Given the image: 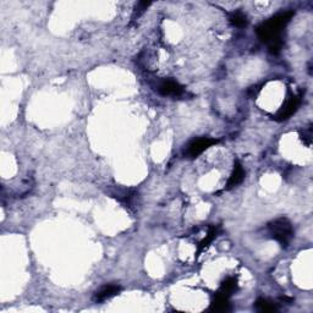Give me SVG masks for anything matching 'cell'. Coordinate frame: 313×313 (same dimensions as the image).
Returning a JSON list of instances; mask_svg holds the SVG:
<instances>
[{"instance_id":"6da1fadb","label":"cell","mask_w":313,"mask_h":313,"mask_svg":"<svg viewBox=\"0 0 313 313\" xmlns=\"http://www.w3.org/2000/svg\"><path fill=\"white\" fill-rule=\"evenodd\" d=\"M295 15L293 11H284V13L278 14L273 16L272 19L267 20L257 28V35L259 39L263 42L268 43L269 52L272 54H278L283 48V38H281V32L286 27L293 16Z\"/></svg>"},{"instance_id":"7a4b0ae2","label":"cell","mask_w":313,"mask_h":313,"mask_svg":"<svg viewBox=\"0 0 313 313\" xmlns=\"http://www.w3.org/2000/svg\"><path fill=\"white\" fill-rule=\"evenodd\" d=\"M271 236L283 247H286L293 237V229L290 221L286 218H278L271 221L268 225Z\"/></svg>"},{"instance_id":"3957f363","label":"cell","mask_w":313,"mask_h":313,"mask_svg":"<svg viewBox=\"0 0 313 313\" xmlns=\"http://www.w3.org/2000/svg\"><path fill=\"white\" fill-rule=\"evenodd\" d=\"M301 105V96H291L288 100L285 102V104L283 105L280 110L276 114L275 119L279 121H284L288 120L297 112L298 107Z\"/></svg>"},{"instance_id":"277c9868","label":"cell","mask_w":313,"mask_h":313,"mask_svg":"<svg viewBox=\"0 0 313 313\" xmlns=\"http://www.w3.org/2000/svg\"><path fill=\"white\" fill-rule=\"evenodd\" d=\"M216 142H218V139L212 138V137H201V138L195 139V141H192L190 143L189 149H187V154H189L190 158H196L199 154L203 153L206 149H208L209 147L215 144Z\"/></svg>"},{"instance_id":"5b68a950","label":"cell","mask_w":313,"mask_h":313,"mask_svg":"<svg viewBox=\"0 0 313 313\" xmlns=\"http://www.w3.org/2000/svg\"><path fill=\"white\" fill-rule=\"evenodd\" d=\"M158 92L162 96H173V97H179L184 92V88L179 82L174 80H164L158 87Z\"/></svg>"},{"instance_id":"8992f818","label":"cell","mask_w":313,"mask_h":313,"mask_svg":"<svg viewBox=\"0 0 313 313\" xmlns=\"http://www.w3.org/2000/svg\"><path fill=\"white\" fill-rule=\"evenodd\" d=\"M121 288L119 285H104L95 293L96 302H103V301L112 298L113 296L117 295L120 293Z\"/></svg>"},{"instance_id":"52a82bcc","label":"cell","mask_w":313,"mask_h":313,"mask_svg":"<svg viewBox=\"0 0 313 313\" xmlns=\"http://www.w3.org/2000/svg\"><path fill=\"white\" fill-rule=\"evenodd\" d=\"M245 179V170L244 168H242V165L240 164L239 162L235 163V165H234V170L233 173H231L230 177H229L228 180V184H226V189L230 190L233 189V187L237 186L239 184H241L242 180Z\"/></svg>"},{"instance_id":"ba28073f","label":"cell","mask_w":313,"mask_h":313,"mask_svg":"<svg viewBox=\"0 0 313 313\" xmlns=\"http://www.w3.org/2000/svg\"><path fill=\"white\" fill-rule=\"evenodd\" d=\"M230 310L231 307L230 303H229V297L215 293L211 303V307H209V311H212V312H228Z\"/></svg>"},{"instance_id":"9c48e42d","label":"cell","mask_w":313,"mask_h":313,"mask_svg":"<svg viewBox=\"0 0 313 313\" xmlns=\"http://www.w3.org/2000/svg\"><path fill=\"white\" fill-rule=\"evenodd\" d=\"M237 289V281L235 278H228L221 283L220 289L218 290L219 295H223L225 297H230Z\"/></svg>"},{"instance_id":"30bf717a","label":"cell","mask_w":313,"mask_h":313,"mask_svg":"<svg viewBox=\"0 0 313 313\" xmlns=\"http://www.w3.org/2000/svg\"><path fill=\"white\" fill-rule=\"evenodd\" d=\"M254 307L258 312H264V313H269V312H275L278 311V306L275 303L271 302V301L266 300V298H258L254 303Z\"/></svg>"},{"instance_id":"8fae6325","label":"cell","mask_w":313,"mask_h":313,"mask_svg":"<svg viewBox=\"0 0 313 313\" xmlns=\"http://www.w3.org/2000/svg\"><path fill=\"white\" fill-rule=\"evenodd\" d=\"M230 22L235 27H245L247 25V18L241 11H235L230 15Z\"/></svg>"},{"instance_id":"7c38bea8","label":"cell","mask_w":313,"mask_h":313,"mask_svg":"<svg viewBox=\"0 0 313 313\" xmlns=\"http://www.w3.org/2000/svg\"><path fill=\"white\" fill-rule=\"evenodd\" d=\"M215 236H216V229L215 228H211V230H209V233H208V235H207V237L203 240V241L201 242V245H199V250H203L204 247L208 246L209 242L213 241V239Z\"/></svg>"},{"instance_id":"4fadbf2b","label":"cell","mask_w":313,"mask_h":313,"mask_svg":"<svg viewBox=\"0 0 313 313\" xmlns=\"http://www.w3.org/2000/svg\"><path fill=\"white\" fill-rule=\"evenodd\" d=\"M302 139L306 142V144H307V146H310L311 141H312V129H311V127L307 130V132H303Z\"/></svg>"}]
</instances>
